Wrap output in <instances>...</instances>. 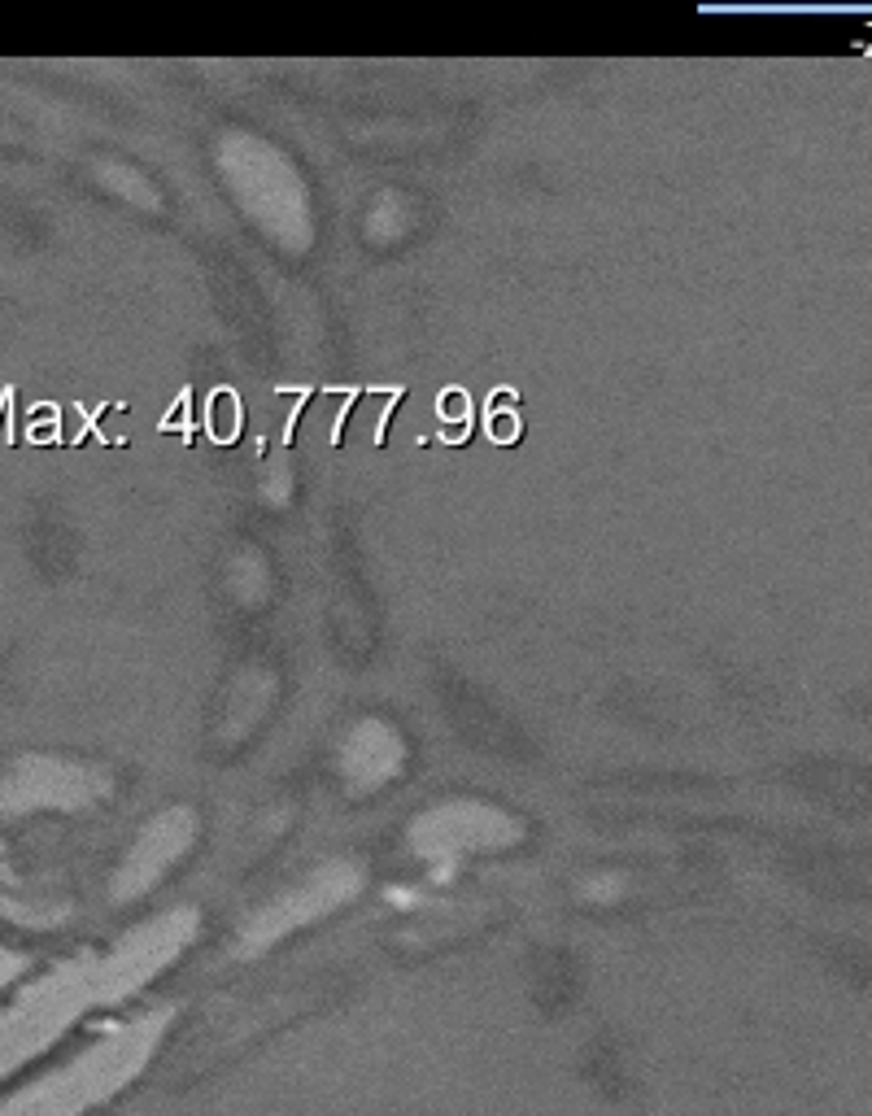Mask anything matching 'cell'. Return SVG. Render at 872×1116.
I'll use <instances>...</instances> for the list:
<instances>
[{"mask_svg": "<svg viewBox=\"0 0 872 1116\" xmlns=\"http://www.w3.org/2000/svg\"><path fill=\"white\" fill-rule=\"evenodd\" d=\"M354 890H359V872H354V868H323V872H314L305 886H297L292 895H284V899H276V903L267 907V911L249 924L245 942H249L253 951H262V947L280 942L284 933H292V929H301V924L328 916L332 907L345 903Z\"/></svg>", "mask_w": 872, "mask_h": 1116, "instance_id": "1", "label": "cell"}, {"mask_svg": "<svg viewBox=\"0 0 872 1116\" xmlns=\"http://www.w3.org/2000/svg\"><path fill=\"white\" fill-rule=\"evenodd\" d=\"M507 834V820L485 807H449L419 825V846L433 855H458V850H476V846H502V841H510Z\"/></svg>", "mask_w": 872, "mask_h": 1116, "instance_id": "2", "label": "cell"}]
</instances>
